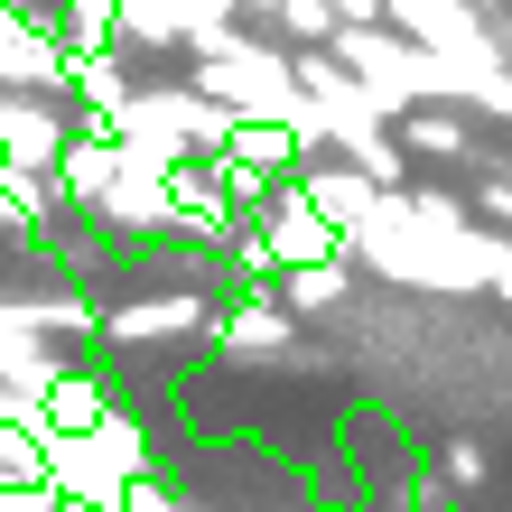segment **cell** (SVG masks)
<instances>
[{"mask_svg":"<svg viewBox=\"0 0 512 512\" xmlns=\"http://www.w3.org/2000/svg\"><path fill=\"white\" fill-rule=\"evenodd\" d=\"M336 19L354 28V19H382V0H336Z\"/></svg>","mask_w":512,"mask_h":512,"instance_id":"cell-9","label":"cell"},{"mask_svg":"<svg viewBox=\"0 0 512 512\" xmlns=\"http://www.w3.org/2000/svg\"><path fill=\"white\" fill-rule=\"evenodd\" d=\"M270 19H280L298 47H336V28H345L336 0H270Z\"/></svg>","mask_w":512,"mask_h":512,"instance_id":"cell-7","label":"cell"},{"mask_svg":"<svg viewBox=\"0 0 512 512\" xmlns=\"http://www.w3.org/2000/svg\"><path fill=\"white\" fill-rule=\"evenodd\" d=\"M447 475H457V485H485V447H475V438H447Z\"/></svg>","mask_w":512,"mask_h":512,"instance_id":"cell-8","label":"cell"},{"mask_svg":"<svg viewBox=\"0 0 512 512\" xmlns=\"http://www.w3.org/2000/svg\"><path fill=\"white\" fill-rule=\"evenodd\" d=\"M391 140H401V159H410V149H419V159H466V149H475L457 103H410L401 122H391Z\"/></svg>","mask_w":512,"mask_h":512,"instance_id":"cell-6","label":"cell"},{"mask_svg":"<svg viewBox=\"0 0 512 512\" xmlns=\"http://www.w3.org/2000/svg\"><path fill=\"white\" fill-rule=\"evenodd\" d=\"M159 336H215V298L159 289V298H131V308L103 317V345H159Z\"/></svg>","mask_w":512,"mask_h":512,"instance_id":"cell-2","label":"cell"},{"mask_svg":"<svg viewBox=\"0 0 512 512\" xmlns=\"http://www.w3.org/2000/svg\"><path fill=\"white\" fill-rule=\"evenodd\" d=\"M345 289H354V270H345V261H317V270H270V308H280L289 326H298V317L345 308Z\"/></svg>","mask_w":512,"mask_h":512,"instance_id":"cell-5","label":"cell"},{"mask_svg":"<svg viewBox=\"0 0 512 512\" xmlns=\"http://www.w3.org/2000/svg\"><path fill=\"white\" fill-rule=\"evenodd\" d=\"M66 140H75V103H56V94H0V168H10V177H56Z\"/></svg>","mask_w":512,"mask_h":512,"instance_id":"cell-1","label":"cell"},{"mask_svg":"<svg viewBox=\"0 0 512 512\" xmlns=\"http://www.w3.org/2000/svg\"><path fill=\"white\" fill-rule=\"evenodd\" d=\"M289 187L308 196V205H317V224H336V233H354V224L373 215V196H382L373 177H354L345 159H298V177H289Z\"/></svg>","mask_w":512,"mask_h":512,"instance_id":"cell-3","label":"cell"},{"mask_svg":"<svg viewBox=\"0 0 512 512\" xmlns=\"http://www.w3.org/2000/svg\"><path fill=\"white\" fill-rule=\"evenodd\" d=\"M289 336L298 326L270 308V298H233V308L215 317V345L233 354V364H270V354H289Z\"/></svg>","mask_w":512,"mask_h":512,"instance_id":"cell-4","label":"cell"},{"mask_svg":"<svg viewBox=\"0 0 512 512\" xmlns=\"http://www.w3.org/2000/svg\"><path fill=\"white\" fill-rule=\"evenodd\" d=\"M10 419H19V401H10V391H0V429H10Z\"/></svg>","mask_w":512,"mask_h":512,"instance_id":"cell-10","label":"cell"}]
</instances>
